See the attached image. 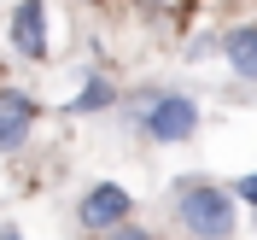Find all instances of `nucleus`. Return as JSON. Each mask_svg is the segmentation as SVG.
<instances>
[{
	"instance_id": "f257e3e1",
	"label": "nucleus",
	"mask_w": 257,
	"mask_h": 240,
	"mask_svg": "<svg viewBox=\"0 0 257 240\" xmlns=\"http://www.w3.org/2000/svg\"><path fill=\"white\" fill-rule=\"evenodd\" d=\"M181 223L199 240H228L234 234V193L222 188H187L181 193Z\"/></svg>"
},
{
	"instance_id": "f03ea898",
	"label": "nucleus",
	"mask_w": 257,
	"mask_h": 240,
	"mask_svg": "<svg viewBox=\"0 0 257 240\" xmlns=\"http://www.w3.org/2000/svg\"><path fill=\"white\" fill-rule=\"evenodd\" d=\"M146 129H152L158 141H187L193 129H199V106L181 100V94H164V100L146 106Z\"/></svg>"
},
{
	"instance_id": "7ed1b4c3",
	"label": "nucleus",
	"mask_w": 257,
	"mask_h": 240,
	"mask_svg": "<svg viewBox=\"0 0 257 240\" xmlns=\"http://www.w3.org/2000/svg\"><path fill=\"white\" fill-rule=\"evenodd\" d=\"M128 205H135V199H128L117 182H99V188L82 199V223H88V228H123Z\"/></svg>"
},
{
	"instance_id": "20e7f679",
	"label": "nucleus",
	"mask_w": 257,
	"mask_h": 240,
	"mask_svg": "<svg viewBox=\"0 0 257 240\" xmlns=\"http://www.w3.org/2000/svg\"><path fill=\"white\" fill-rule=\"evenodd\" d=\"M12 47L24 59H41L47 53V12H41V0H18L12 12Z\"/></svg>"
},
{
	"instance_id": "39448f33",
	"label": "nucleus",
	"mask_w": 257,
	"mask_h": 240,
	"mask_svg": "<svg viewBox=\"0 0 257 240\" xmlns=\"http://www.w3.org/2000/svg\"><path fill=\"white\" fill-rule=\"evenodd\" d=\"M30 123H35V106L24 94H0V152H18L30 141Z\"/></svg>"
},
{
	"instance_id": "423d86ee",
	"label": "nucleus",
	"mask_w": 257,
	"mask_h": 240,
	"mask_svg": "<svg viewBox=\"0 0 257 240\" xmlns=\"http://www.w3.org/2000/svg\"><path fill=\"white\" fill-rule=\"evenodd\" d=\"M222 53H228V64H234V76L257 82V30H234L222 41Z\"/></svg>"
},
{
	"instance_id": "0eeeda50",
	"label": "nucleus",
	"mask_w": 257,
	"mask_h": 240,
	"mask_svg": "<svg viewBox=\"0 0 257 240\" xmlns=\"http://www.w3.org/2000/svg\"><path fill=\"white\" fill-rule=\"evenodd\" d=\"M105 100H111V88H105V82H88V88L76 94V112H99Z\"/></svg>"
},
{
	"instance_id": "6e6552de",
	"label": "nucleus",
	"mask_w": 257,
	"mask_h": 240,
	"mask_svg": "<svg viewBox=\"0 0 257 240\" xmlns=\"http://www.w3.org/2000/svg\"><path fill=\"white\" fill-rule=\"evenodd\" d=\"M234 193H240V199H251V205H257V176H240V188H234Z\"/></svg>"
},
{
	"instance_id": "1a4fd4ad",
	"label": "nucleus",
	"mask_w": 257,
	"mask_h": 240,
	"mask_svg": "<svg viewBox=\"0 0 257 240\" xmlns=\"http://www.w3.org/2000/svg\"><path fill=\"white\" fill-rule=\"evenodd\" d=\"M111 240H146V228H128L123 223V228H111Z\"/></svg>"
},
{
	"instance_id": "9d476101",
	"label": "nucleus",
	"mask_w": 257,
	"mask_h": 240,
	"mask_svg": "<svg viewBox=\"0 0 257 240\" xmlns=\"http://www.w3.org/2000/svg\"><path fill=\"white\" fill-rule=\"evenodd\" d=\"M0 240H24V234H18V228H12V223H0Z\"/></svg>"
}]
</instances>
